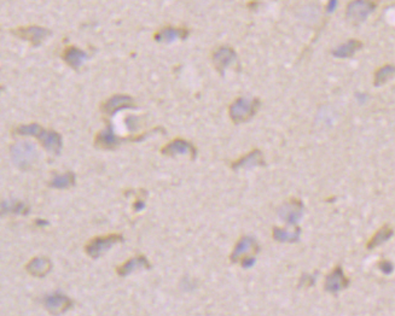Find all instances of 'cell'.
<instances>
[{
    "label": "cell",
    "instance_id": "603a6c76",
    "mask_svg": "<svg viewBox=\"0 0 395 316\" xmlns=\"http://www.w3.org/2000/svg\"><path fill=\"white\" fill-rule=\"evenodd\" d=\"M395 77V65L394 64H386L381 68H378L376 72H375V76H374V85L378 87L382 86L389 80L394 79Z\"/></svg>",
    "mask_w": 395,
    "mask_h": 316
},
{
    "label": "cell",
    "instance_id": "8fae6325",
    "mask_svg": "<svg viewBox=\"0 0 395 316\" xmlns=\"http://www.w3.org/2000/svg\"><path fill=\"white\" fill-rule=\"evenodd\" d=\"M237 58V53L232 47L230 46H220L219 49H216L213 52L212 56V62L214 64V68L216 69V72L220 75L225 74V70L235 62Z\"/></svg>",
    "mask_w": 395,
    "mask_h": 316
},
{
    "label": "cell",
    "instance_id": "3957f363",
    "mask_svg": "<svg viewBox=\"0 0 395 316\" xmlns=\"http://www.w3.org/2000/svg\"><path fill=\"white\" fill-rule=\"evenodd\" d=\"M149 133L140 134V136H132L128 138H121L116 136L114 132L113 124L110 122H106V126L102 130H99L95 137V146L102 150H115L121 145V144L126 143V141H140L144 139Z\"/></svg>",
    "mask_w": 395,
    "mask_h": 316
},
{
    "label": "cell",
    "instance_id": "6da1fadb",
    "mask_svg": "<svg viewBox=\"0 0 395 316\" xmlns=\"http://www.w3.org/2000/svg\"><path fill=\"white\" fill-rule=\"evenodd\" d=\"M16 134L25 137L36 138L41 144V146L49 152L59 154L62 151L63 140L62 136L58 132L52 129H45L39 123L21 124L16 128Z\"/></svg>",
    "mask_w": 395,
    "mask_h": 316
},
{
    "label": "cell",
    "instance_id": "ba28073f",
    "mask_svg": "<svg viewBox=\"0 0 395 316\" xmlns=\"http://www.w3.org/2000/svg\"><path fill=\"white\" fill-rule=\"evenodd\" d=\"M136 107V102L128 94H114L109 99L100 105V111L106 116H114L116 112L123 109H133Z\"/></svg>",
    "mask_w": 395,
    "mask_h": 316
},
{
    "label": "cell",
    "instance_id": "7c38bea8",
    "mask_svg": "<svg viewBox=\"0 0 395 316\" xmlns=\"http://www.w3.org/2000/svg\"><path fill=\"white\" fill-rule=\"evenodd\" d=\"M303 213V204L302 201L299 199H293L288 200L287 203H284L282 207L278 210V215L282 218L284 222L289 224H296L300 221V218L302 217Z\"/></svg>",
    "mask_w": 395,
    "mask_h": 316
},
{
    "label": "cell",
    "instance_id": "ac0fdd59",
    "mask_svg": "<svg viewBox=\"0 0 395 316\" xmlns=\"http://www.w3.org/2000/svg\"><path fill=\"white\" fill-rule=\"evenodd\" d=\"M62 59L64 60L70 68L74 70H79L80 66L82 65V63L87 59V53L82 51L81 49L76 46H68L63 50L62 52Z\"/></svg>",
    "mask_w": 395,
    "mask_h": 316
},
{
    "label": "cell",
    "instance_id": "52a82bcc",
    "mask_svg": "<svg viewBox=\"0 0 395 316\" xmlns=\"http://www.w3.org/2000/svg\"><path fill=\"white\" fill-rule=\"evenodd\" d=\"M11 158L19 169H28L36 158V151L32 144L18 143L11 147Z\"/></svg>",
    "mask_w": 395,
    "mask_h": 316
},
{
    "label": "cell",
    "instance_id": "9a60e30c",
    "mask_svg": "<svg viewBox=\"0 0 395 316\" xmlns=\"http://www.w3.org/2000/svg\"><path fill=\"white\" fill-rule=\"evenodd\" d=\"M265 166V158L260 150H252L250 152L244 154L243 157L236 160L235 162L231 164L232 169H252L255 167H262Z\"/></svg>",
    "mask_w": 395,
    "mask_h": 316
},
{
    "label": "cell",
    "instance_id": "9c48e42d",
    "mask_svg": "<svg viewBox=\"0 0 395 316\" xmlns=\"http://www.w3.org/2000/svg\"><path fill=\"white\" fill-rule=\"evenodd\" d=\"M259 244H257L255 238L244 235V237L237 241L235 247H233L232 254L230 256V261L232 263H237V262L242 261L243 258L255 255L256 252H259Z\"/></svg>",
    "mask_w": 395,
    "mask_h": 316
},
{
    "label": "cell",
    "instance_id": "7402d4cb",
    "mask_svg": "<svg viewBox=\"0 0 395 316\" xmlns=\"http://www.w3.org/2000/svg\"><path fill=\"white\" fill-rule=\"evenodd\" d=\"M300 228H296L294 232H289L287 230H283V228L274 227L272 232L273 239L276 241H279V243H296V241H299L300 239Z\"/></svg>",
    "mask_w": 395,
    "mask_h": 316
},
{
    "label": "cell",
    "instance_id": "d4e9b609",
    "mask_svg": "<svg viewBox=\"0 0 395 316\" xmlns=\"http://www.w3.org/2000/svg\"><path fill=\"white\" fill-rule=\"evenodd\" d=\"M75 185V174L73 171L63 174V175H57L50 181V187L57 188V190H67V188L73 187Z\"/></svg>",
    "mask_w": 395,
    "mask_h": 316
},
{
    "label": "cell",
    "instance_id": "d6986e66",
    "mask_svg": "<svg viewBox=\"0 0 395 316\" xmlns=\"http://www.w3.org/2000/svg\"><path fill=\"white\" fill-rule=\"evenodd\" d=\"M52 268V263L50 261V258L43 257V256H36L32 258L28 262V264L26 265V269L32 277L35 278H43L45 275L50 273Z\"/></svg>",
    "mask_w": 395,
    "mask_h": 316
},
{
    "label": "cell",
    "instance_id": "e0dca14e",
    "mask_svg": "<svg viewBox=\"0 0 395 316\" xmlns=\"http://www.w3.org/2000/svg\"><path fill=\"white\" fill-rule=\"evenodd\" d=\"M150 267H151V264H150L148 258L143 256V255H138V256L129 258L125 263L120 264L116 268V272H118L120 277H126V275H129L140 269H150Z\"/></svg>",
    "mask_w": 395,
    "mask_h": 316
},
{
    "label": "cell",
    "instance_id": "4fadbf2b",
    "mask_svg": "<svg viewBox=\"0 0 395 316\" xmlns=\"http://www.w3.org/2000/svg\"><path fill=\"white\" fill-rule=\"evenodd\" d=\"M190 34V30L184 27H172L167 26L161 28L159 32L155 33L153 39L157 42H163V43H170L175 40H184L186 39Z\"/></svg>",
    "mask_w": 395,
    "mask_h": 316
},
{
    "label": "cell",
    "instance_id": "cb8c5ba5",
    "mask_svg": "<svg viewBox=\"0 0 395 316\" xmlns=\"http://www.w3.org/2000/svg\"><path fill=\"white\" fill-rule=\"evenodd\" d=\"M2 213L3 214H19L27 215L29 213V207L21 200H3L2 203Z\"/></svg>",
    "mask_w": 395,
    "mask_h": 316
},
{
    "label": "cell",
    "instance_id": "5b68a950",
    "mask_svg": "<svg viewBox=\"0 0 395 316\" xmlns=\"http://www.w3.org/2000/svg\"><path fill=\"white\" fill-rule=\"evenodd\" d=\"M123 237L118 233L100 235V237L92 238V239L86 244L85 251L90 257L99 258L104 252L110 250V247H112L113 245L121 243Z\"/></svg>",
    "mask_w": 395,
    "mask_h": 316
},
{
    "label": "cell",
    "instance_id": "f546056e",
    "mask_svg": "<svg viewBox=\"0 0 395 316\" xmlns=\"http://www.w3.org/2000/svg\"><path fill=\"white\" fill-rule=\"evenodd\" d=\"M35 223L36 224H48V222H46V221H41V220H38Z\"/></svg>",
    "mask_w": 395,
    "mask_h": 316
},
{
    "label": "cell",
    "instance_id": "30bf717a",
    "mask_svg": "<svg viewBox=\"0 0 395 316\" xmlns=\"http://www.w3.org/2000/svg\"><path fill=\"white\" fill-rule=\"evenodd\" d=\"M161 153L169 157L178 156V154H189L191 160H195L197 149L191 141L182 139V138H175L161 149Z\"/></svg>",
    "mask_w": 395,
    "mask_h": 316
},
{
    "label": "cell",
    "instance_id": "277c9868",
    "mask_svg": "<svg viewBox=\"0 0 395 316\" xmlns=\"http://www.w3.org/2000/svg\"><path fill=\"white\" fill-rule=\"evenodd\" d=\"M10 33L16 38L26 40L32 46H40L46 38L51 35V30L42 26H19L10 30Z\"/></svg>",
    "mask_w": 395,
    "mask_h": 316
},
{
    "label": "cell",
    "instance_id": "83f0119b",
    "mask_svg": "<svg viewBox=\"0 0 395 316\" xmlns=\"http://www.w3.org/2000/svg\"><path fill=\"white\" fill-rule=\"evenodd\" d=\"M145 207V200L144 199H140V198H138V199L136 200L135 205H133V209H135L136 211H140L143 209V208Z\"/></svg>",
    "mask_w": 395,
    "mask_h": 316
},
{
    "label": "cell",
    "instance_id": "44dd1931",
    "mask_svg": "<svg viewBox=\"0 0 395 316\" xmlns=\"http://www.w3.org/2000/svg\"><path fill=\"white\" fill-rule=\"evenodd\" d=\"M393 234H394L393 228L388 226V224H384L383 227H381L380 230L372 235V238L369 240L366 247L369 249V250H372V249L380 246V245H382L386 243V241L389 240L390 238L393 237Z\"/></svg>",
    "mask_w": 395,
    "mask_h": 316
},
{
    "label": "cell",
    "instance_id": "2e32d148",
    "mask_svg": "<svg viewBox=\"0 0 395 316\" xmlns=\"http://www.w3.org/2000/svg\"><path fill=\"white\" fill-rule=\"evenodd\" d=\"M349 285V280L344 275L343 269L340 267H336L325 279V290L330 294H337L343 288H346Z\"/></svg>",
    "mask_w": 395,
    "mask_h": 316
},
{
    "label": "cell",
    "instance_id": "484cf974",
    "mask_svg": "<svg viewBox=\"0 0 395 316\" xmlns=\"http://www.w3.org/2000/svg\"><path fill=\"white\" fill-rule=\"evenodd\" d=\"M378 265H380V269L382 270L384 274H390L391 272H393V264H391L389 261H387V260L381 261Z\"/></svg>",
    "mask_w": 395,
    "mask_h": 316
},
{
    "label": "cell",
    "instance_id": "5bb4252c",
    "mask_svg": "<svg viewBox=\"0 0 395 316\" xmlns=\"http://www.w3.org/2000/svg\"><path fill=\"white\" fill-rule=\"evenodd\" d=\"M43 304H45V308L52 315H61L72 308L73 302L72 299L64 295L52 294L46 296L45 299H43Z\"/></svg>",
    "mask_w": 395,
    "mask_h": 316
},
{
    "label": "cell",
    "instance_id": "7a4b0ae2",
    "mask_svg": "<svg viewBox=\"0 0 395 316\" xmlns=\"http://www.w3.org/2000/svg\"><path fill=\"white\" fill-rule=\"evenodd\" d=\"M261 105L259 98H247V97H239L233 100L229 106V115L233 123H244L255 116Z\"/></svg>",
    "mask_w": 395,
    "mask_h": 316
},
{
    "label": "cell",
    "instance_id": "8992f818",
    "mask_svg": "<svg viewBox=\"0 0 395 316\" xmlns=\"http://www.w3.org/2000/svg\"><path fill=\"white\" fill-rule=\"evenodd\" d=\"M377 4L375 2H366V0H357L347 5L346 17L348 22L353 26L363 23L367 16L376 9Z\"/></svg>",
    "mask_w": 395,
    "mask_h": 316
},
{
    "label": "cell",
    "instance_id": "ffe728a7",
    "mask_svg": "<svg viewBox=\"0 0 395 316\" xmlns=\"http://www.w3.org/2000/svg\"><path fill=\"white\" fill-rule=\"evenodd\" d=\"M361 47H363V42L359 41V40L352 39L348 40L347 42L342 43V45L337 46L336 49L333 50L331 53L336 58H348V57H352Z\"/></svg>",
    "mask_w": 395,
    "mask_h": 316
},
{
    "label": "cell",
    "instance_id": "f1b7e54d",
    "mask_svg": "<svg viewBox=\"0 0 395 316\" xmlns=\"http://www.w3.org/2000/svg\"><path fill=\"white\" fill-rule=\"evenodd\" d=\"M339 3L335 2V0H331V2H329V4H327V8H326V11L327 12H333L335 9H336V6Z\"/></svg>",
    "mask_w": 395,
    "mask_h": 316
},
{
    "label": "cell",
    "instance_id": "4316f807",
    "mask_svg": "<svg viewBox=\"0 0 395 316\" xmlns=\"http://www.w3.org/2000/svg\"><path fill=\"white\" fill-rule=\"evenodd\" d=\"M254 263H255V258H254V256L246 257L240 261V264H242L243 268H250Z\"/></svg>",
    "mask_w": 395,
    "mask_h": 316
}]
</instances>
